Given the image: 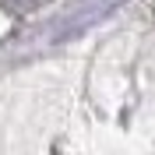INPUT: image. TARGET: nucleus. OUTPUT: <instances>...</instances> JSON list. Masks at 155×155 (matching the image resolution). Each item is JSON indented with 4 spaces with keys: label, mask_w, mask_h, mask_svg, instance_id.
<instances>
[{
    "label": "nucleus",
    "mask_w": 155,
    "mask_h": 155,
    "mask_svg": "<svg viewBox=\"0 0 155 155\" xmlns=\"http://www.w3.org/2000/svg\"><path fill=\"white\" fill-rule=\"evenodd\" d=\"M7 7H14V11H25V7H35V4H42V0H4Z\"/></svg>",
    "instance_id": "obj_1"
}]
</instances>
